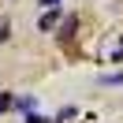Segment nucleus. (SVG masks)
<instances>
[{"mask_svg":"<svg viewBox=\"0 0 123 123\" xmlns=\"http://www.w3.org/2000/svg\"><path fill=\"white\" fill-rule=\"evenodd\" d=\"M8 108H15V97L11 93H0V112H8Z\"/></svg>","mask_w":123,"mask_h":123,"instance_id":"2","label":"nucleus"},{"mask_svg":"<svg viewBox=\"0 0 123 123\" xmlns=\"http://www.w3.org/2000/svg\"><path fill=\"white\" fill-rule=\"evenodd\" d=\"M56 23H60V15H56V8H52V11H45V15H41V23H37V26H41V30H52Z\"/></svg>","mask_w":123,"mask_h":123,"instance_id":"1","label":"nucleus"},{"mask_svg":"<svg viewBox=\"0 0 123 123\" xmlns=\"http://www.w3.org/2000/svg\"><path fill=\"white\" fill-rule=\"evenodd\" d=\"M112 60H123V41H119V45L112 49Z\"/></svg>","mask_w":123,"mask_h":123,"instance_id":"4","label":"nucleus"},{"mask_svg":"<svg viewBox=\"0 0 123 123\" xmlns=\"http://www.w3.org/2000/svg\"><path fill=\"white\" fill-rule=\"evenodd\" d=\"M26 123H45V119H41V116H30V119H26Z\"/></svg>","mask_w":123,"mask_h":123,"instance_id":"6","label":"nucleus"},{"mask_svg":"<svg viewBox=\"0 0 123 123\" xmlns=\"http://www.w3.org/2000/svg\"><path fill=\"white\" fill-rule=\"evenodd\" d=\"M41 4H45V8H56V4H60V0H41Z\"/></svg>","mask_w":123,"mask_h":123,"instance_id":"5","label":"nucleus"},{"mask_svg":"<svg viewBox=\"0 0 123 123\" xmlns=\"http://www.w3.org/2000/svg\"><path fill=\"white\" fill-rule=\"evenodd\" d=\"M101 82H105V86H123V75H105Z\"/></svg>","mask_w":123,"mask_h":123,"instance_id":"3","label":"nucleus"}]
</instances>
